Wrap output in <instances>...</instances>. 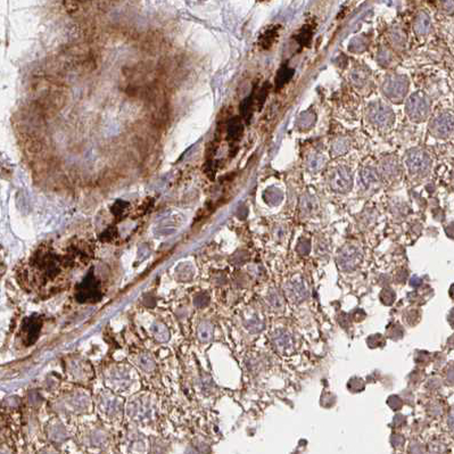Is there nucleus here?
Masks as SVG:
<instances>
[{"label":"nucleus","mask_w":454,"mask_h":454,"mask_svg":"<svg viewBox=\"0 0 454 454\" xmlns=\"http://www.w3.org/2000/svg\"><path fill=\"white\" fill-rule=\"evenodd\" d=\"M316 122V115L311 111H306L302 113L300 118H297V127L302 129V130H306L310 129Z\"/></svg>","instance_id":"24"},{"label":"nucleus","mask_w":454,"mask_h":454,"mask_svg":"<svg viewBox=\"0 0 454 454\" xmlns=\"http://www.w3.org/2000/svg\"><path fill=\"white\" fill-rule=\"evenodd\" d=\"M208 302H210V297H208V295L205 293L198 294L194 300L195 305H196L197 307H205L208 304Z\"/></svg>","instance_id":"34"},{"label":"nucleus","mask_w":454,"mask_h":454,"mask_svg":"<svg viewBox=\"0 0 454 454\" xmlns=\"http://www.w3.org/2000/svg\"><path fill=\"white\" fill-rule=\"evenodd\" d=\"M379 184V177L373 168H366L361 173V185L364 189H369Z\"/></svg>","instance_id":"15"},{"label":"nucleus","mask_w":454,"mask_h":454,"mask_svg":"<svg viewBox=\"0 0 454 454\" xmlns=\"http://www.w3.org/2000/svg\"><path fill=\"white\" fill-rule=\"evenodd\" d=\"M367 118L378 128H389L394 122V113L389 106L382 101H374L368 106Z\"/></svg>","instance_id":"5"},{"label":"nucleus","mask_w":454,"mask_h":454,"mask_svg":"<svg viewBox=\"0 0 454 454\" xmlns=\"http://www.w3.org/2000/svg\"><path fill=\"white\" fill-rule=\"evenodd\" d=\"M56 407L65 413L87 412L90 407V397L84 390H75L61 397L56 403Z\"/></svg>","instance_id":"2"},{"label":"nucleus","mask_w":454,"mask_h":454,"mask_svg":"<svg viewBox=\"0 0 454 454\" xmlns=\"http://www.w3.org/2000/svg\"><path fill=\"white\" fill-rule=\"evenodd\" d=\"M293 75H294V71L291 68H288L286 67V66L281 68L277 75V81H276L277 87L280 88V87H283L284 84H286L287 82L290 80Z\"/></svg>","instance_id":"26"},{"label":"nucleus","mask_w":454,"mask_h":454,"mask_svg":"<svg viewBox=\"0 0 454 454\" xmlns=\"http://www.w3.org/2000/svg\"><path fill=\"white\" fill-rule=\"evenodd\" d=\"M405 163L410 173L418 177H423L430 170V158L425 151L420 149H412L409 151L406 154Z\"/></svg>","instance_id":"8"},{"label":"nucleus","mask_w":454,"mask_h":454,"mask_svg":"<svg viewBox=\"0 0 454 454\" xmlns=\"http://www.w3.org/2000/svg\"><path fill=\"white\" fill-rule=\"evenodd\" d=\"M283 198H284V195L279 189L272 188L267 191V202H269L270 204L278 205L281 201H283Z\"/></svg>","instance_id":"28"},{"label":"nucleus","mask_w":454,"mask_h":454,"mask_svg":"<svg viewBox=\"0 0 454 454\" xmlns=\"http://www.w3.org/2000/svg\"><path fill=\"white\" fill-rule=\"evenodd\" d=\"M106 383L115 390L129 388L135 382V373L127 366H113L108 368L105 374Z\"/></svg>","instance_id":"3"},{"label":"nucleus","mask_w":454,"mask_h":454,"mask_svg":"<svg viewBox=\"0 0 454 454\" xmlns=\"http://www.w3.org/2000/svg\"><path fill=\"white\" fill-rule=\"evenodd\" d=\"M89 440H90L91 445L99 446V445H101V444L105 443L106 436H105V434L101 432V430H95V432H92L90 434V436H89Z\"/></svg>","instance_id":"32"},{"label":"nucleus","mask_w":454,"mask_h":454,"mask_svg":"<svg viewBox=\"0 0 454 454\" xmlns=\"http://www.w3.org/2000/svg\"><path fill=\"white\" fill-rule=\"evenodd\" d=\"M197 337L198 339L203 343L210 342L212 338H213V327H212V324L208 322V321H203V322H201L200 326H198Z\"/></svg>","instance_id":"21"},{"label":"nucleus","mask_w":454,"mask_h":454,"mask_svg":"<svg viewBox=\"0 0 454 454\" xmlns=\"http://www.w3.org/2000/svg\"><path fill=\"white\" fill-rule=\"evenodd\" d=\"M1 454H7V453H6V452H5V451H2V452H1Z\"/></svg>","instance_id":"39"},{"label":"nucleus","mask_w":454,"mask_h":454,"mask_svg":"<svg viewBox=\"0 0 454 454\" xmlns=\"http://www.w3.org/2000/svg\"><path fill=\"white\" fill-rule=\"evenodd\" d=\"M406 113L413 121H423L428 117L430 104L422 92H414L406 101Z\"/></svg>","instance_id":"7"},{"label":"nucleus","mask_w":454,"mask_h":454,"mask_svg":"<svg viewBox=\"0 0 454 454\" xmlns=\"http://www.w3.org/2000/svg\"><path fill=\"white\" fill-rule=\"evenodd\" d=\"M175 276H177L178 280L188 281L193 278L194 271L189 264H182V266L179 267L177 271H175Z\"/></svg>","instance_id":"25"},{"label":"nucleus","mask_w":454,"mask_h":454,"mask_svg":"<svg viewBox=\"0 0 454 454\" xmlns=\"http://www.w3.org/2000/svg\"><path fill=\"white\" fill-rule=\"evenodd\" d=\"M42 319L39 316H32L25 320L22 327L23 339L25 345H32L38 339L39 334L41 331Z\"/></svg>","instance_id":"12"},{"label":"nucleus","mask_w":454,"mask_h":454,"mask_svg":"<svg viewBox=\"0 0 454 454\" xmlns=\"http://www.w3.org/2000/svg\"><path fill=\"white\" fill-rule=\"evenodd\" d=\"M241 131H243V128H241V123L239 120H233L230 122L229 128H228V134H229L230 138H238L241 134Z\"/></svg>","instance_id":"31"},{"label":"nucleus","mask_w":454,"mask_h":454,"mask_svg":"<svg viewBox=\"0 0 454 454\" xmlns=\"http://www.w3.org/2000/svg\"><path fill=\"white\" fill-rule=\"evenodd\" d=\"M268 303L273 310H279L284 306L283 296L277 290H272L269 294V296H268Z\"/></svg>","instance_id":"27"},{"label":"nucleus","mask_w":454,"mask_h":454,"mask_svg":"<svg viewBox=\"0 0 454 454\" xmlns=\"http://www.w3.org/2000/svg\"><path fill=\"white\" fill-rule=\"evenodd\" d=\"M317 208V204L316 201L313 200L312 197H307L305 200H303V205H302V210H303L304 213L307 214H312L313 211Z\"/></svg>","instance_id":"33"},{"label":"nucleus","mask_w":454,"mask_h":454,"mask_svg":"<svg viewBox=\"0 0 454 454\" xmlns=\"http://www.w3.org/2000/svg\"><path fill=\"white\" fill-rule=\"evenodd\" d=\"M349 141L346 139H337L333 144V151L336 155H343L349 149Z\"/></svg>","instance_id":"30"},{"label":"nucleus","mask_w":454,"mask_h":454,"mask_svg":"<svg viewBox=\"0 0 454 454\" xmlns=\"http://www.w3.org/2000/svg\"><path fill=\"white\" fill-rule=\"evenodd\" d=\"M272 342L278 350H286L290 346V336L286 331H276L272 336Z\"/></svg>","instance_id":"22"},{"label":"nucleus","mask_w":454,"mask_h":454,"mask_svg":"<svg viewBox=\"0 0 454 454\" xmlns=\"http://www.w3.org/2000/svg\"><path fill=\"white\" fill-rule=\"evenodd\" d=\"M407 89H409V81L405 77L400 74L387 75L382 85L383 94L395 102L401 101L405 97Z\"/></svg>","instance_id":"4"},{"label":"nucleus","mask_w":454,"mask_h":454,"mask_svg":"<svg viewBox=\"0 0 454 454\" xmlns=\"http://www.w3.org/2000/svg\"><path fill=\"white\" fill-rule=\"evenodd\" d=\"M98 406L107 417H117L122 412V402L113 393L102 392L98 396Z\"/></svg>","instance_id":"11"},{"label":"nucleus","mask_w":454,"mask_h":454,"mask_svg":"<svg viewBox=\"0 0 454 454\" xmlns=\"http://www.w3.org/2000/svg\"><path fill=\"white\" fill-rule=\"evenodd\" d=\"M29 401L30 403L35 404L38 403V401H40V396H39V394L36 392H31L29 394Z\"/></svg>","instance_id":"36"},{"label":"nucleus","mask_w":454,"mask_h":454,"mask_svg":"<svg viewBox=\"0 0 454 454\" xmlns=\"http://www.w3.org/2000/svg\"><path fill=\"white\" fill-rule=\"evenodd\" d=\"M48 435L50 439L55 440V442H63L67 437V433L61 422L56 421L50 423V426L48 427Z\"/></svg>","instance_id":"17"},{"label":"nucleus","mask_w":454,"mask_h":454,"mask_svg":"<svg viewBox=\"0 0 454 454\" xmlns=\"http://www.w3.org/2000/svg\"><path fill=\"white\" fill-rule=\"evenodd\" d=\"M244 324L248 330L252 331V333H258V331H261L264 327L263 321H262L261 318L255 313L251 314L250 317L245 318Z\"/></svg>","instance_id":"23"},{"label":"nucleus","mask_w":454,"mask_h":454,"mask_svg":"<svg viewBox=\"0 0 454 454\" xmlns=\"http://www.w3.org/2000/svg\"><path fill=\"white\" fill-rule=\"evenodd\" d=\"M127 413L134 421L146 423L151 421L155 414V405L149 395L140 394L129 401Z\"/></svg>","instance_id":"1"},{"label":"nucleus","mask_w":454,"mask_h":454,"mask_svg":"<svg viewBox=\"0 0 454 454\" xmlns=\"http://www.w3.org/2000/svg\"><path fill=\"white\" fill-rule=\"evenodd\" d=\"M151 330L154 338L158 340V342H168V338H170V331H168V327L165 326L163 322H161V321H155V322L151 324Z\"/></svg>","instance_id":"16"},{"label":"nucleus","mask_w":454,"mask_h":454,"mask_svg":"<svg viewBox=\"0 0 454 454\" xmlns=\"http://www.w3.org/2000/svg\"><path fill=\"white\" fill-rule=\"evenodd\" d=\"M75 297L80 303H95L101 300V285L92 271L79 284Z\"/></svg>","instance_id":"6"},{"label":"nucleus","mask_w":454,"mask_h":454,"mask_svg":"<svg viewBox=\"0 0 454 454\" xmlns=\"http://www.w3.org/2000/svg\"><path fill=\"white\" fill-rule=\"evenodd\" d=\"M450 423H451V426H453V427H454V413L452 414V417H451Z\"/></svg>","instance_id":"37"},{"label":"nucleus","mask_w":454,"mask_h":454,"mask_svg":"<svg viewBox=\"0 0 454 454\" xmlns=\"http://www.w3.org/2000/svg\"><path fill=\"white\" fill-rule=\"evenodd\" d=\"M361 258H362V255H361L359 248L349 245V246H345L339 252L337 257V263L340 269L350 271L355 269L359 266Z\"/></svg>","instance_id":"10"},{"label":"nucleus","mask_w":454,"mask_h":454,"mask_svg":"<svg viewBox=\"0 0 454 454\" xmlns=\"http://www.w3.org/2000/svg\"><path fill=\"white\" fill-rule=\"evenodd\" d=\"M286 293L289 300L295 303H301L307 297L306 286L302 280H294L287 284Z\"/></svg>","instance_id":"14"},{"label":"nucleus","mask_w":454,"mask_h":454,"mask_svg":"<svg viewBox=\"0 0 454 454\" xmlns=\"http://www.w3.org/2000/svg\"><path fill=\"white\" fill-rule=\"evenodd\" d=\"M454 129V120L451 115L442 114L434 118L430 123V130L436 137L445 138L452 134Z\"/></svg>","instance_id":"13"},{"label":"nucleus","mask_w":454,"mask_h":454,"mask_svg":"<svg viewBox=\"0 0 454 454\" xmlns=\"http://www.w3.org/2000/svg\"><path fill=\"white\" fill-rule=\"evenodd\" d=\"M430 30V18L429 16L426 14V13H420V14L417 16L416 21H414V31L417 32V34L419 35H423L427 34Z\"/></svg>","instance_id":"19"},{"label":"nucleus","mask_w":454,"mask_h":454,"mask_svg":"<svg viewBox=\"0 0 454 454\" xmlns=\"http://www.w3.org/2000/svg\"><path fill=\"white\" fill-rule=\"evenodd\" d=\"M41 454H57V453H55V452H51V451H46V452H42Z\"/></svg>","instance_id":"38"},{"label":"nucleus","mask_w":454,"mask_h":454,"mask_svg":"<svg viewBox=\"0 0 454 454\" xmlns=\"http://www.w3.org/2000/svg\"><path fill=\"white\" fill-rule=\"evenodd\" d=\"M297 39H298V41H300V44H305V42H309L310 32L307 31V30H303L301 34L297 36Z\"/></svg>","instance_id":"35"},{"label":"nucleus","mask_w":454,"mask_h":454,"mask_svg":"<svg viewBox=\"0 0 454 454\" xmlns=\"http://www.w3.org/2000/svg\"><path fill=\"white\" fill-rule=\"evenodd\" d=\"M329 185L333 190L338 193H347L352 189L353 177L346 167L335 168L329 175Z\"/></svg>","instance_id":"9"},{"label":"nucleus","mask_w":454,"mask_h":454,"mask_svg":"<svg viewBox=\"0 0 454 454\" xmlns=\"http://www.w3.org/2000/svg\"><path fill=\"white\" fill-rule=\"evenodd\" d=\"M135 364L145 372H153L155 370V360L148 353H141L135 357Z\"/></svg>","instance_id":"18"},{"label":"nucleus","mask_w":454,"mask_h":454,"mask_svg":"<svg viewBox=\"0 0 454 454\" xmlns=\"http://www.w3.org/2000/svg\"><path fill=\"white\" fill-rule=\"evenodd\" d=\"M382 171L387 178H395L400 173L399 164L393 157H386L382 163Z\"/></svg>","instance_id":"20"},{"label":"nucleus","mask_w":454,"mask_h":454,"mask_svg":"<svg viewBox=\"0 0 454 454\" xmlns=\"http://www.w3.org/2000/svg\"><path fill=\"white\" fill-rule=\"evenodd\" d=\"M323 164H324V158L322 157V155H320V154L312 155V156H310L309 161H307L309 168L312 171L320 170V168L323 167Z\"/></svg>","instance_id":"29"}]
</instances>
